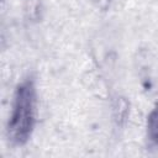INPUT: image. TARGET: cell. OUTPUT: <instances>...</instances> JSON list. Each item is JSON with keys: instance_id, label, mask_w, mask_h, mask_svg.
Wrapping results in <instances>:
<instances>
[{"instance_id": "cell-5", "label": "cell", "mask_w": 158, "mask_h": 158, "mask_svg": "<svg viewBox=\"0 0 158 158\" xmlns=\"http://www.w3.org/2000/svg\"><path fill=\"white\" fill-rule=\"evenodd\" d=\"M94 7L100 12H107L112 5V0H90Z\"/></svg>"}, {"instance_id": "cell-1", "label": "cell", "mask_w": 158, "mask_h": 158, "mask_svg": "<svg viewBox=\"0 0 158 158\" xmlns=\"http://www.w3.org/2000/svg\"><path fill=\"white\" fill-rule=\"evenodd\" d=\"M38 90L33 74L25 75L14 88L10 111L5 122V138L12 147L26 146L37 125Z\"/></svg>"}, {"instance_id": "cell-3", "label": "cell", "mask_w": 158, "mask_h": 158, "mask_svg": "<svg viewBox=\"0 0 158 158\" xmlns=\"http://www.w3.org/2000/svg\"><path fill=\"white\" fill-rule=\"evenodd\" d=\"M21 11L23 19L28 23H40L46 12L43 0H22Z\"/></svg>"}, {"instance_id": "cell-4", "label": "cell", "mask_w": 158, "mask_h": 158, "mask_svg": "<svg viewBox=\"0 0 158 158\" xmlns=\"http://www.w3.org/2000/svg\"><path fill=\"white\" fill-rule=\"evenodd\" d=\"M146 141L148 147L158 149V101L153 105L146 117Z\"/></svg>"}, {"instance_id": "cell-2", "label": "cell", "mask_w": 158, "mask_h": 158, "mask_svg": "<svg viewBox=\"0 0 158 158\" xmlns=\"http://www.w3.org/2000/svg\"><path fill=\"white\" fill-rule=\"evenodd\" d=\"M131 114V102L123 95H117L111 104V118L116 130H123Z\"/></svg>"}]
</instances>
